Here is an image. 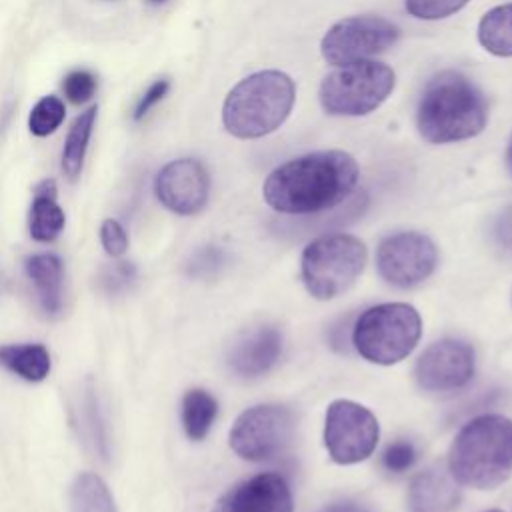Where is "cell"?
I'll use <instances>...</instances> for the list:
<instances>
[{
  "instance_id": "2e32d148",
  "label": "cell",
  "mask_w": 512,
  "mask_h": 512,
  "mask_svg": "<svg viewBox=\"0 0 512 512\" xmlns=\"http://www.w3.org/2000/svg\"><path fill=\"white\" fill-rule=\"evenodd\" d=\"M282 352V334L274 326H262L244 336L230 352V366L240 376L268 372Z\"/></svg>"
},
{
  "instance_id": "ffe728a7",
  "label": "cell",
  "mask_w": 512,
  "mask_h": 512,
  "mask_svg": "<svg viewBox=\"0 0 512 512\" xmlns=\"http://www.w3.org/2000/svg\"><path fill=\"white\" fill-rule=\"evenodd\" d=\"M478 42L494 56H512V2L494 6L480 18Z\"/></svg>"
},
{
  "instance_id": "d590c367",
  "label": "cell",
  "mask_w": 512,
  "mask_h": 512,
  "mask_svg": "<svg viewBox=\"0 0 512 512\" xmlns=\"http://www.w3.org/2000/svg\"><path fill=\"white\" fill-rule=\"evenodd\" d=\"M150 2H164V0H150Z\"/></svg>"
},
{
  "instance_id": "836d02e7",
  "label": "cell",
  "mask_w": 512,
  "mask_h": 512,
  "mask_svg": "<svg viewBox=\"0 0 512 512\" xmlns=\"http://www.w3.org/2000/svg\"><path fill=\"white\" fill-rule=\"evenodd\" d=\"M320 512H372V510H368L366 506L356 504V502H336V504L322 508Z\"/></svg>"
},
{
  "instance_id": "4316f807",
  "label": "cell",
  "mask_w": 512,
  "mask_h": 512,
  "mask_svg": "<svg viewBox=\"0 0 512 512\" xmlns=\"http://www.w3.org/2000/svg\"><path fill=\"white\" fill-rule=\"evenodd\" d=\"M470 0H404L406 12L418 20H442L462 10Z\"/></svg>"
},
{
  "instance_id": "e575fe53",
  "label": "cell",
  "mask_w": 512,
  "mask_h": 512,
  "mask_svg": "<svg viewBox=\"0 0 512 512\" xmlns=\"http://www.w3.org/2000/svg\"><path fill=\"white\" fill-rule=\"evenodd\" d=\"M506 166H508V172L512 176V136L508 140V148H506Z\"/></svg>"
},
{
  "instance_id": "e0dca14e",
  "label": "cell",
  "mask_w": 512,
  "mask_h": 512,
  "mask_svg": "<svg viewBox=\"0 0 512 512\" xmlns=\"http://www.w3.org/2000/svg\"><path fill=\"white\" fill-rule=\"evenodd\" d=\"M34 286V296L42 312L56 316L62 312V262L56 254H34L24 264Z\"/></svg>"
},
{
  "instance_id": "7a4b0ae2",
  "label": "cell",
  "mask_w": 512,
  "mask_h": 512,
  "mask_svg": "<svg viewBox=\"0 0 512 512\" xmlns=\"http://www.w3.org/2000/svg\"><path fill=\"white\" fill-rule=\"evenodd\" d=\"M488 124L484 92L462 72L434 74L418 100L416 128L430 144H452L478 136Z\"/></svg>"
},
{
  "instance_id": "ac0fdd59",
  "label": "cell",
  "mask_w": 512,
  "mask_h": 512,
  "mask_svg": "<svg viewBox=\"0 0 512 512\" xmlns=\"http://www.w3.org/2000/svg\"><path fill=\"white\" fill-rule=\"evenodd\" d=\"M64 222H66V216L56 202L54 180H42L34 188V200H32L30 220H28L30 236L38 242H52L62 232Z\"/></svg>"
},
{
  "instance_id": "1f68e13d",
  "label": "cell",
  "mask_w": 512,
  "mask_h": 512,
  "mask_svg": "<svg viewBox=\"0 0 512 512\" xmlns=\"http://www.w3.org/2000/svg\"><path fill=\"white\" fill-rule=\"evenodd\" d=\"M170 90V80L168 78H160L154 84L148 86V90L140 96L136 108H134V120H142Z\"/></svg>"
},
{
  "instance_id": "cb8c5ba5",
  "label": "cell",
  "mask_w": 512,
  "mask_h": 512,
  "mask_svg": "<svg viewBox=\"0 0 512 512\" xmlns=\"http://www.w3.org/2000/svg\"><path fill=\"white\" fill-rule=\"evenodd\" d=\"M80 428L84 432L86 442L92 444L94 452L100 458H108V436H106V424L102 418V410L98 404V396L94 388H86L80 400Z\"/></svg>"
},
{
  "instance_id": "484cf974",
  "label": "cell",
  "mask_w": 512,
  "mask_h": 512,
  "mask_svg": "<svg viewBox=\"0 0 512 512\" xmlns=\"http://www.w3.org/2000/svg\"><path fill=\"white\" fill-rule=\"evenodd\" d=\"M136 282V266L132 262H116L100 270L98 284L108 296H120Z\"/></svg>"
},
{
  "instance_id": "30bf717a",
  "label": "cell",
  "mask_w": 512,
  "mask_h": 512,
  "mask_svg": "<svg viewBox=\"0 0 512 512\" xmlns=\"http://www.w3.org/2000/svg\"><path fill=\"white\" fill-rule=\"evenodd\" d=\"M380 428L376 416L352 400H334L326 410L324 444L338 464L366 460L378 442Z\"/></svg>"
},
{
  "instance_id": "f546056e",
  "label": "cell",
  "mask_w": 512,
  "mask_h": 512,
  "mask_svg": "<svg viewBox=\"0 0 512 512\" xmlns=\"http://www.w3.org/2000/svg\"><path fill=\"white\" fill-rule=\"evenodd\" d=\"M414 462H416V448L408 440L392 442L382 454V464L388 472H396V474L406 472L408 468H412Z\"/></svg>"
},
{
  "instance_id": "44dd1931",
  "label": "cell",
  "mask_w": 512,
  "mask_h": 512,
  "mask_svg": "<svg viewBox=\"0 0 512 512\" xmlns=\"http://www.w3.org/2000/svg\"><path fill=\"white\" fill-rule=\"evenodd\" d=\"M218 414V402L216 398L202 390L192 388L182 398V426L190 440H202Z\"/></svg>"
},
{
  "instance_id": "3957f363",
  "label": "cell",
  "mask_w": 512,
  "mask_h": 512,
  "mask_svg": "<svg viewBox=\"0 0 512 512\" xmlns=\"http://www.w3.org/2000/svg\"><path fill=\"white\" fill-rule=\"evenodd\" d=\"M296 100L294 80L280 70H258L242 78L224 98L222 124L240 140H256L278 130Z\"/></svg>"
},
{
  "instance_id": "7402d4cb",
  "label": "cell",
  "mask_w": 512,
  "mask_h": 512,
  "mask_svg": "<svg viewBox=\"0 0 512 512\" xmlns=\"http://www.w3.org/2000/svg\"><path fill=\"white\" fill-rule=\"evenodd\" d=\"M96 112H98L96 106H90L88 110L80 112L68 130L64 150H62V170L70 180H74L82 170L86 148H88L94 120H96Z\"/></svg>"
},
{
  "instance_id": "8992f818",
  "label": "cell",
  "mask_w": 512,
  "mask_h": 512,
  "mask_svg": "<svg viewBox=\"0 0 512 512\" xmlns=\"http://www.w3.org/2000/svg\"><path fill=\"white\" fill-rule=\"evenodd\" d=\"M396 86L390 66L376 60L336 66L324 76L318 100L330 116H366L380 108Z\"/></svg>"
},
{
  "instance_id": "83f0119b",
  "label": "cell",
  "mask_w": 512,
  "mask_h": 512,
  "mask_svg": "<svg viewBox=\"0 0 512 512\" xmlns=\"http://www.w3.org/2000/svg\"><path fill=\"white\" fill-rule=\"evenodd\" d=\"M98 88V80L96 76L90 72V70H72L70 74L64 76L62 80V90H64V96L74 102V104H84L88 102L94 92Z\"/></svg>"
},
{
  "instance_id": "52a82bcc",
  "label": "cell",
  "mask_w": 512,
  "mask_h": 512,
  "mask_svg": "<svg viewBox=\"0 0 512 512\" xmlns=\"http://www.w3.org/2000/svg\"><path fill=\"white\" fill-rule=\"evenodd\" d=\"M366 264V246L350 234H326L312 240L302 252V280L318 300L346 292Z\"/></svg>"
},
{
  "instance_id": "9a60e30c",
  "label": "cell",
  "mask_w": 512,
  "mask_h": 512,
  "mask_svg": "<svg viewBox=\"0 0 512 512\" xmlns=\"http://www.w3.org/2000/svg\"><path fill=\"white\" fill-rule=\"evenodd\" d=\"M460 502L458 482L450 470L430 466L416 474L408 488L410 512H452Z\"/></svg>"
},
{
  "instance_id": "ba28073f",
  "label": "cell",
  "mask_w": 512,
  "mask_h": 512,
  "mask_svg": "<svg viewBox=\"0 0 512 512\" xmlns=\"http://www.w3.org/2000/svg\"><path fill=\"white\" fill-rule=\"evenodd\" d=\"M400 38V28L388 18L362 14L338 20L320 40V54L332 66L370 60L392 48Z\"/></svg>"
},
{
  "instance_id": "d6986e66",
  "label": "cell",
  "mask_w": 512,
  "mask_h": 512,
  "mask_svg": "<svg viewBox=\"0 0 512 512\" xmlns=\"http://www.w3.org/2000/svg\"><path fill=\"white\" fill-rule=\"evenodd\" d=\"M0 366L26 382H40L50 372V352L42 344L0 346Z\"/></svg>"
},
{
  "instance_id": "5b68a950",
  "label": "cell",
  "mask_w": 512,
  "mask_h": 512,
  "mask_svg": "<svg viewBox=\"0 0 512 512\" xmlns=\"http://www.w3.org/2000/svg\"><path fill=\"white\" fill-rule=\"evenodd\" d=\"M420 332L422 322L414 306L386 302L358 316L352 328V344L368 362L388 366L400 362L414 350Z\"/></svg>"
},
{
  "instance_id": "603a6c76",
  "label": "cell",
  "mask_w": 512,
  "mask_h": 512,
  "mask_svg": "<svg viewBox=\"0 0 512 512\" xmlns=\"http://www.w3.org/2000/svg\"><path fill=\"white\" fill-rule=\"evenodd\" d=\"M70 512H116L108 486L98 474L82 472L70 486Z\"/></svg>"
},
{
  "instance_id": "7c38bea8",
  "label": "cell",
  "mask_w": 512,
  "mask_h": 512,
  "mask_svg": "<svg viewBox=\"0 0 512 512\" xmlns=\"http://www.w3.org/2000/svg\"><path fill=\"white\" fill-rule=\"evenodd\" d=\"M156 198L180 216L198 214L210 194V176L196 158H178L160 168L154 178Z\"/></svg>"
},
{
  "instance_id": "8fae6325",
  "label": "cell",
  "mask_w": 512,
  "mask_h": 512,
  "mask_svg": "<svg viewBox=\"0 0 512 512\" xmlns=\"http://www.w3.org/2000/svg\"><path fill=\"white\" fill-rule=\"evenodd\" d=\"M438 250L420 232H396L386 236L376 250L380 276L398 288H412L424 282L436 268Z\"/></svg>"
},
{
  "instance_id": "6da1fadb",
  "label": "cell",
  "mask_w": 512,
  "mask_h": 512,
  "mask_svg": "<svg viewBox=\"0 0 512 512\" xmlns=\"http://www.w3.org/2000/svg\"><path fill=\"white\" fill-rule=\"evenodd\" d=\"M360 178L358 162L344 150H320L274 168L264 184V202L282 214H316L342 204Z\"/></svg>"
},
{
  "instance_id": "277c9868",
  "label": "cell",
  "mask_w": 512,
  "mask_h": 512,
  "mask_svg": "<svg viewBox=\"0 0 512 512\" xmlns=\"http://www.w3.org/2000/svg\"><path fill=\"white\" fill-rule=\"evenodd\" d=\"M448 470L452 478L470 488L490 490L512 474V422L500 414L470 420L456 434Z\"/></svg>"
},
{
  "instance_id": "8d00e7d4",
  "label": "cell",
  "mask_w": 512,
  "mask_h": 512,
  "mask_svg": "<svg viewBox=\"0 0 512 512\" xmlns=\"http://www.w3.org/2000/svg\"><path fill=\"white\" fill-rule=\"evenodd\" d=\"M488 512H502V510H488Z\"/></svg>"
},
{
  "instance_id": "4dcf8cb0",
  "label": "cell",
  "mask_w": 512,
  "mask_h": 512,
  "mask_svg": "<svg viewBox=\"0 0 512 512\" xmlns=\"http://www.w3.org/2000/svg\"><path fill=\"white\" fill-rule=\"evenodd\" d=\"M100 242L104 246V250L110 256H122L128 248V236L126 230L122 228V224L118 220H104L100 226Z\"/></svg>"
},
{
  "instance_id": "9c48e42d",
  "label": "cell",
  "mask_w": 512,
  "mask_h": 512,
  "mask_svg": "<svg viewBox=\"0 0 512 512\" xmlns=\"http://www.w3.org/2000/svg\"><path fill=\"white\" fill-rule=\"evenodd\" d=\"M294 434V416L280 404H258L244 410L232 430V450L250 462L270 460L284 452Z\"/></svg>"
},
{
  "instance_id": "f1b7e54d",
  "label": "cell",
  "mask_w": 512,
  "mask_h": 512,
  "mask_svg": "<svg viewBox=\"0 0 512 512\" xmlns=\"http://www.w3.org/2000/svg\"><path fill=\"white\" fill-rule=\"evenodd\" d=\"M224 260H226V254L220 248L204 246L190 256L186 264V272L192 278H210L222 268Z\"/></svg>"
},
{
  "instance_id": "4fadbf2b",
  "label": "cell",
  "mask_w": 512,
  "mask_h": 512,
  "mask_svg": "<svg viewBox=\"0 0 512 512\" xmlns=\"http://www.w3.org/2000/svg\"><path fill=\"white\" fill-rule=\"evenodd\" d=\"M474 376V350L470 344L444 338L430 344L416 362V380L422 390H458Z\"/></svg>"
},
{
  "instance_id": "d6a6232c",
  "label": "cell",
  "mask_w": 512,
  "mask_h": 512,
  "mask_svg": "<svg viewBox=\"0 0 512 512\" xmlns=\"http://www.w3.org/2000/svg\"><path fill=\"white\" fill-rule=\"evenodd\" d=\"M494 240L496 244L512 254V204L506 206L494 220Z\"/></svg>"
},
{
  "instance_id": "d4e9b609",
  "label": "cell",
  "mask_w": 512,
  "mask_h": 512,
  "mask_svg": "<svg viewBox=\"0 0 512 512\" xmlns=\"http://www.w3.org/2000/svg\"><path fill=\"white\" fill-rule=\"evenodd\" d=\"M64 114H66V108L58 96H44L32 108L28 118V128L34 136H48L62 124Z\"/></svg>"
},
{
  "instance_id": "5bb4252c",
  "label": "cell",
  "mask_w": 512,
  "mask_h": 512,
  "mask_svg": "<svg viewBox=\"0 0 512 512\" xmlns=\"http://www.w3.org/2000/svg\"><path fill=\"white\" fill-rule=\"evenodd\" d=\"M212 512H292V492L280 474L262 472L230 488Z\"/></svg>"
}]
</instances>
